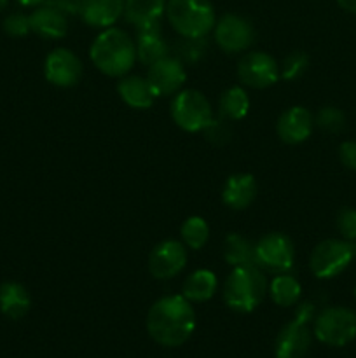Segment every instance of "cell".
<instances>
[{
  "mask_svg": "<svg viewBox=\"0 0 356 358\" xmlns=\"http://www.w3.org/2000/svg\"><path fill=\"white\" fill-rule=\"evenodd\" d=\"M194 329L195 311L191 301L184 296L161 297L147 313V332L161 346H181Z\"/></svg>",
  "mask_w": 356,
  "mask_h": 358,
  "instance_id": "cell-1",
  "label": "cell"
},
{
  "mask_svg": "<svg viewBox=\"0 0 356 358\" xmlns=\"http://www.w3.org/2000/svg\"><path fill=\"white\" fill-rule=\"evenodd\" d=\"M89 58L105 76L124 77L135 66L136 44L121 28H105L91 44Z\"/></svg>",
  "mask_w": 356,
  "mask_h": 358,
  "instance_id": "cell-2",
  "label": "cell"
},
{
  "mask_svg": "<svg viewBox=\"0 0 356 358\" xmlns=\"http://www.w3.org/2000/svg\"><path fill=\"white\" fill-rule=\"evenodd\" d=\"M267 280L258 266H236L223 283V303L237 313H251L267 294Z\"/></svg>",
  "mask_w": 356,
  "mask_h": 358,
  "instance_id": "cell-3",
  "label": "cell"
},
{
  "mask_svg": "<svg viewBox=\"0 0 356 358\" xmlns=\"http://www.w3.org/2000/svg\"><path fill=\"white\" fill-rule=\"evenodd\" d=\"M166 17L184 38H205L216 23L215 9L209 0H168Z\"/></svg>",
  "mask_w": 356,
  "mask_h": 358,
  "instance_id": "cell-4",
  "label": "cell"
},
{
  "mask_svg": "<svg viewBox=\"0 0 356 358\" xmlns=\"http://www.w3.org/2000/svg\"><path fill=\"white\" fill-rule=\"evenodd\" d=\"M356 259V241L323 240L313 248L309 257V268L320 280H330L344 273Z\"/></svg>",
  "mask_w": 356,
  "mask_h": 358,
  "instance_id": "cell-5",
  "label": "cell"
},
{
  "mask_svg": "<svg viewBox=\"0 0 356 358\" xmlns=\"http://www.w3.org/2000/svg\"><path fill=\"white\" fill-rule=\"evenodd\" d=\"M171 117L175 124L188 133L205 131L215 119L212 105L198 90L178 91L171 101Z\"/></svg>",
  "mask_w": 356,
  "mask_h": 358,
  "instance_id": "cell-6",
  "label": "cell"
},
{
  "mask_svg": "<svg viewBox=\"0 0 356 358\" xmlns=\"http://www.w3.org/2000/svg\"><path fill=\"white\" fill-rule=\"evenodd\" d=\"M314 336L327 346L349 345L356 338V313L344 306L325 308L314 318Z\"/></svg>",
  "mask_w": 356,
  "mask_h": 358,
  "instance_id": "cell-7",
  "label": "cell"
},
{
  "mask_svg": "<svg viewBox=\"0 0 356 358\" xmlns=\"http://www.w3.org/2000/svg\"><path fill=\"white\" fill-rule=\"evenodd\" d=\"M313 318V304H300L295 318L288 322L276 338V358H302L306 355L311 341H313V336L309 331V324Z\"/></svg>",
  "mask_w": 356,
  "mask_h": 358,
  "instance_id": "cell-8",
  "label": "cell"
},
{
  "mask_svg": "<svg viewBox=\"0 0 356 358\" xmlns=\"http://www.w3.org/2000/svg\"><path fill=\"white\" fill-rule=\"evenodd\" d=\"M255 259L258 268L272 273H286L295 262L293 241L283 233H269L255 243Z\"/></svg>",
  "mask_w": 356,
  "mask_h": 358,
  "instance_id": "cell-9",
  "label": "cell"
},
{
  "mask_svg": "<svg viewBox=\"0 0 356 358\" xmlns=\"http://www.w3.org/2000/svg\"><path fill=\"white\" fill-rule=\"evenodd\" d=\"M279 77V65L269 52L251 51L237 63V79L253 90L274 86Z\"/></svg>",
  "mask_w": 356,
  "mask_h": 358,
  "instance_id": "cell-10",
  "label": "cell"
},
{
  "mask_svg": "<svg viewBox=\"0 0 356 358\" xmlns=\"http://www.w3.org/2000/svg\"><path fill=\"white\" fill-rule=\"evenodd\" d=\"M213 34L216 45L229 55L246 51L255 42L253 24L239 14H223L216 20Z\"/></svg>",
  "mask_w": 356,
  "mask_h": 358,
  "instance_id": "cell-11",
  "label": "cell"
},
{
  "mask_svg": "<svg viewBox=\"0 0 356 358\" xmlns=\"http://www.w3.org/2000/svg\"><path fill=\"white\" fill-rule=\"evenodd\" d=\"M187 266V247L178 240H164L149 255V271L156 280L175 278Z\"/></svg>",
  "mask_w": 356,
  "mask_h": 358,
  "instance_id": "cell-12",
  "label": "cell"
},
{
  "mask_svg": "<svg viewBox=\"0 0 356 358\" xmlns=\"http://www.w3.org/2000/svg\"><path fill=\"white\" fill-rule=\"evenodd\" d=\"M44 76L52 86L72 87L82 77V62L70 49H52L44 62Z\"/></svg>",
  "mask_w": 356,
  "mask_h": 358,
  "instance_id": "cell-13",
  "label": "cell"
},
{
  "mask_svg": "<svg viewBox=\"0 0 356 358\" xmlns=\"http://www.w3.org/2000/svg\"><path fill=\"white\" fill-rule=\"evenodd\" d=\"M185 79H187V72H185L184 63L177 56L170 55L150 65L149 73H147V80L157 98L177 94L185 84Z\"/></svg>",
  "mask_w": 356,
  "mask_h": 358,
  "instance_id": "cell-14",
  "label": "cell"
},
{
  "mask_svg": "<svg viewBox=\"0 0 356 358\" xmlns=\"http://www.w3.org/2000/svg\"><path fill=\"white\" fill-rule=\"evenodd\" d=\"M314 128V117L307 108L295 105L290 107L279 115L276 122V131L278 136L288 145H297V143L306 142L311 136Z\"/></svg>",
  "mask_w": 356,
  "mask_h": 358,
  "instance_id": "cell-15",
  "label": "cell"
},
{
  "mask_svg": "<svg viewBox=\"0 0 356 358\" xmlns=\"http://www.w3.org/2000/svg\"><path fill=\"white\" fill-rule=\"evenodd\" d=\"M124 13V0H77V16L93 28H110Z\"/></svg>",
  "mask_w": 356,
  "mask_h": 358,
  "instance_id": "cell-16",
  "label": "cell"
},
{
  "mask_svg": "<svg viewBox=\"0 0 356 358\" xmlns=\"http://www.w3.org/2000/svg\"><path fill=\"white\" fill-rule=\"evenodd\" d=\"M28 16H30L31 31L42 38L58 41L65 37L68 31V17L47 2L35 7Z\"/></svg>",
  "mask_w": 356,
  "mask_h": 358,
  "instance_id": "cell-17",
  "label": "cell"
},
{
  "mask_svg": "<svg viewBox=\"0 0 356 358\" xmlns=\"http://www.w3.org/2000/svg\"><path fill=\"white\" fill-rule=\"evenodd\" d=\"M257 198V180L250 173L230 175L222 187V201L230 210H246Z\"/></svg>",
  "mask_w": 356,
  "mask_h": 358,
  "instance_id": "cell-18",
  "label": "cell"
},
{
  "mask_svg": "<svg viewBox=\"0 0 356 358\" xmlns=\"http://www.w3.org/2000/svg\"><path fill=\"white\" fill-rule=\"evenodd\" d=\"M136 59L143 65L150 66L159 59L166 58L170 55L166 41L161 31V24L156 27H147L136 30Z\"/></svg>",
  "mask_w": 356,
  "mask_h": 358,
  "instance_id": "cell-19",
  "label": "cell"
},
{
  "mask_svg": "<svg viewBox=\"0 0 356 358\" xmlns=\"http://www.w3.org/2000/svg\"><path fill=\"white\" fill-rule=\"evenodd\" d=\"M166 13L164 0H124V17L135 30L161 24V17Z\"/></svg>",
  "mask_w": 356,
  "mask_h": 358,
  "instance_id": "cell-20",
  "label": "cell"
},
{
  "mask_svg": "<svg viewBox=\"0 0 356 358\" xmlns=\"http://www.w3.org/2000/svg\"><path fill=\"white\" fill-rule=\"evenodd\" d=\"M117 93L121 100L124 101L128 107L136 108V110H145V108L152 107L156 94H154L152 87H150L147 77L140 76H128L121 77L117 84Z\"/></svg>",
  "mask_w": 356,
  "mask_h": 358,
  "instance_id": "cell-21",
  "label": "cell"
},
{
  "mask_svg": "<svg viewBox=\"0 0 356 358\" xmlns=\"http://www.w3.org/2000/svg\"><path fill=\"white\" fill-rule=\"evenodd\" d=\"M31 297L28 290L17 282L0 285V311L10 320H21L30 311Z\"/></svg>",
  "mask_w": 356,
  "mask_h": 358,
  "instance_id": "cell-22",
  "label": "cell"
},
{
  "mask_svg": "<svg viewBox=\"0 0 356 358\" xmlns=\"http://www.w3.org/2000/svg\"><path fill=\"white\" fill-rule=\"evenodd\" d=\"M216 289H218V280L215 273L209 269H195L185 278L181 296L191 303H205L215 296Z\"/></svg>",
  "mask_w": 356,
  "mask_h": 358,
  "instance_id": "cell-23",
  "label": "cell"
},
{
  "mask_svg": "<svg viewBox=\"0 0 356 358\" xmlns=\"http://www.w3.org/2000/svg\"><path fill=\"white\" fill-rule=\"evenodd\" d=\"M250 110V98L246 91L239 86H232L220 94L218 100V115L227 119L229 122L241 121L246 117Z\"/></svg>",
  "mask_w": 356,
  "mask_h": 358,
  "instance_id": "cell-24",
  "label": "cell"
},
{
  "mask_svg": "<svg viewBox=\"0 0 356 358\" xmlns=\"http://www.w3.org/2000/svg\"><path fill=\"white\" fill-rule=\"evenodd\" d=\"M223 259L229 266H257L255 259V245L241 234L232 233L223 241Z\"/></svg>",
  "mask_w": 356,
  "mask_h": 358,
  "instance_id": "cell-25",
  "label": "cell"
},
{
  "mask_svg": "<svg viewBox=\"0 0 356 358\" xmlns=\"http://www.w3.org/2000/svg\"><path fill=\"white\" fill-rule=\"evenodd\" d=\"M267 290L271 294V299L281 308H288L299 303L300 294H302V287H300L299 280L286 275V273H279L278 276H274L272 282L269 283Z\"/></svg>",
  "mask_w": 356,
  "mask_h": 358,
  "instance_id": "cell-26",
  "label": "cell"
},
{
  "mask_svg": "<svg viewBox=\"0 0 356 358\" xmlns=\"http://www.w3.org/2000/svg\"><path fill=\"white\" fill-rule=\"evenodd\" d=\"M181 243L191 250H201L209 238V226L202 217L192 215L180 227Z\"/></svg>",
  "mask_w": 356,
  "mask_h": 358,
  "instance_id": "cell-27",
  "label": "cell"
},
{
  "mask_svg": "<svg viewBox=\"0 0 356 358\" xmlns=\"http://www.w3.org/2000/svg\"><path fill=\"white\" fill-rule=\"evenodd\" d=\"M314 124L327 133H341L346 128V114L337 107H323L314 117Z\"/></svg>",
  "mask_w": 356,
  "mask_h": 358,
  "instance_id": "cell-28",
  "label": "cell"
},
{
  "mask_svg": "<svg viewBox=\"0 0 356 358\" xmlns=\"http://www.w3.org/2000/svg\"><path fill=\"white\" fill-rule=\"evenodd\" d=\"M309 66V56L302 51L290 52L285 58L283 65L279 66V76L285 80H295L302 76Z\"/></svg>",
  "mask_w": 356,
  "mask_h": 358,
  "instance_id": "cell-29",
  "label": "cell"
},
{
  "mask_svg": "<svg viewBox=\"0 0 356 358\" xmlns=\"http://www.w3.org/2000/svg\"><path fill=\"white\" fill-rule=\"evenodd\" d=\"M2 27L3 31L10 37H24L31 31L30 16L24 13H10L6 16Z\"/></svg>",
  "mask_w": 356,
  "mask_h": 358,
  "instance_id": "cell-30",
  "label": "cell"
},
{
  "mask_svg": "<svg viewBox=\"0 0 356 358\" xmlns=\"http://www.w3.org/2000/svg\"><path fill=\"white\" fill-rule=\"evenodd\" d=\"M177 49V58L180 59L181 63H194L198 62L202 56V52H205V38H184V41L178 44Z\"/></svg>",
  "mask_w": 356,
  "mask_h": 358,
  "instance_id": "cell-31",
  "label": "cell"
},
{
  "mask_svg": "<svg viewBox=\"0 0 356 358\" xmlns=\"http://www.w3.org/2000/svg\"><path fill=\"white\" fill-rule=\"evenodd\" d=\"M337 229L348 241H356V210L342 208L337 215Z\"/></svg>",
  "mask_w": 356,
  "mask_h": 358,
  "instance_id": "cell-32",
  "label": "cell"
},
{
  "mask_svg": "<svg viewBox=\"0 0 356 358\" xmlns=\"http://www.w3.org/2000/svg\"><path fill=\"white\" fill-rule=\"evenodd\" d=\"M205 135L209 142H213L215 145H223L230 140V126L229 121L223 117L213 119L212 124L205 129Z\"/></svg>",
  "mask_w": 356,
  "mask_h": 358,
  "instance_id": "cell-33",
  "label": "cell"
},
{
  "mask_svg": "<svg viewBox=\"0 0 356 358\" xmlns=\"http://www.w3.org/2000/svg\"><path fill=\"white\" fill-rule=\"evenodd\" d=\"M339 159L346 168L356 171V142H342L339 147Z\"/></svg>",
  "mask_w": 356,
  "mask_h": 358,
  "instance_id": "cell-34",
  "label": "cell"
},
{
  "mask_svg": "<svg viewBox=\"0 0 356 358\" xmlns=\"http://www.w3.org/2000/svg\"><path fill=\"white\" fill-rule=\"evenodd\" d=\"M45 2L61 10L66 17L77 16V0H45Z\"/></svg>",
  "mask_w": 356,
  "mask_h": 358,
  "instance_id": "cell-35",
  "label": "cell"
},
{
  "mask_svg": "<svg viewBox=\"0 0 356 358\" xmlns=\"http://www.w3.org/2000/svg\"><path fill=\"white\" fill-rule=\"evenodd\" d=\"M339 7L344 10H348V13L351 14H356V0H337Z\"/></svg>",
  "mask_w": 356,
  "mask_h": 358,
  "instance_id": "cell-36",
  "label": "cell"
},
{
  "mask_svg": "<svg viewBox=\"0 0 356 358\" xmlns=\"http://www.w3.org/2000/svg\"><path fill=\"white\" fill-rule=\"evenodd\" d=\"M17 3H21V6L24 7H37L40 6V3H44L45 0H16Z\"/></svg>",
  "mask_w": 356,
  "mask_h": 358,
  "instance_id": "cell-37",
  "label": "cell"
},
{
  "mask_svg": "<svg viewBox=\"0 0 356 358\" xmlns=\"http://www.w3.org/2000/svg\"><path fill=\"white\" fill-rule=\"evenodd\" d=\"M7 3H9V0H0V13H2V10L6 9Z\"/></svg>",
  "mask_w": 356,
  "mask_h": 358,
  "instance_id": "cell-38",
  "label": "cell"
},
{
  "mask_svg": "<svg viewBox=\"0 0 356 358\" xmlns=\"http://www.w3.org/2000/svg\"><path fill=\"white\" fill-rule=\"evenodd\" d=\"M355 297H356V287H355Z\"/></svg>",
  "mask_w": 356,
  "mask_h": 358,
  "instance_id": "cell-39",
  "label": "cell"
}]
</instances>
